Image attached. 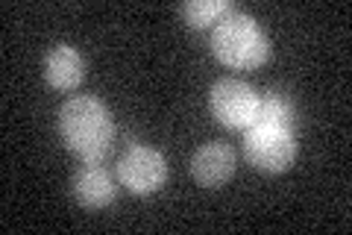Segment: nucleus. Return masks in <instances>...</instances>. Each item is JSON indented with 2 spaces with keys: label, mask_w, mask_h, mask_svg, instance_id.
<instances>
[{
  "label": "nucleus",
  "mask_w": 352,
  "mask_h": 235,
  "mask_svg": "<svg viewBox=\"0 0 352 235\" xmlns=\"http://www.w3.org/2000/svg\"><path fill=\"white\" fill-rule=\"evenodd\" d=\"M59 136L68 144V150L76 153L85 165H97L112 147L115 121L97 97H71L59 109Z\"/></svg>",
  "instance_id": "nucleus-1"
},
{
  "label": "nucleus",
  "mask_w": 352,
  "mask_h": 235,
  "mask_svg": "<svg viewBox=\"0 0 352 235\" xmlns=\"http://www.w3.org/2000/svg\"><path fill=\"white\" fill-rule=\"evenodd\" d=\"M214 56L229 68H258L270 56V41L256 18L247 12H229L212 30Z\"/></svg>",
  "instance_id": "nucleus-2"
},
{
  "label": "nucleus",
  "mask_w": 352,
  "mask_h": 235,
  "mask_svg": "<svg viewBox=\"0 0 352 235\" xmlns=\"http://www.w3.org/2000/svg\"><path fill=\"white\" fill-rule=\"evenodd\" d=\"M247 159L264 174H282L288 171L296 159V139L294 130L285 127H267V124H252L244 139Z\"/></svg>",
  "instance_id": "nucleus-3"
},
{
  "label": "nucleus",
  "mask_w": 352,
  "mask_h": 235,
  "mask_svg": "<svg viewBox=\"0 0 352 235\" xmlns=\"http://www.w3.org/2000/svg\"><path fill=\"white\" fill-rule=\"evenodd\" d=\"M212 112L220 124L232 130H250L256 124L258 94L241 80H220L212 85Z\"/></svg>",
  "instance_id": "nucleus-4"
},
{
  "label": "nucleus",
  "mask_w": 352,
  "mask_h": 235,
  "mask_svg": "<svg viewBox=\"0 0 352 235\" xmlns=\"http://www.w3.org/2000/svg\"><path fill=\"white\" fill-rule=\"evenodd\" d=\"M118 180L132 194H153L168 180V162H164L159 150L135 144L118 159Z\"/></svg>",
  "instance_id": "nucleus-5"
},
{
  "label": "nucleus",
  "mask_w": 352,
  "mask_h": 235,
  "mask_svg": "<svg viewBox=\"0 0 352 235\" xmlns=\"http://www.w3.org/2000/svg\"><path fill=\"white\" fill-rule=\"evenodd\" d=\"M235 174V153L223 141H208L191 156V176L206 188L223 185Z\"/></svg>",
  "instance_id": "nucleus-6"
},
{
  "label": "nucleus",
  "mask_w": 352,
  "mask_h": 235,
  "mask_svg": "<svg viewBox=\"0 0 352 235\" xmlns=\"http://www.w3.org/2000/svg\"><path fill=\"white\" fill-rule=\"evenodd\" d=\"M44 80H47L53 88L59 92H68V88H76L85 76V59L82 53L71 48V44H56L50 48L47 56H44Z\"/></svg>",
  "instance_id": "nucleus-7"
},
{
  "label": "nucleus",
  "mask_w": 352,
  "mask_h": 235,
  "mask_svg": "<svg viewBox=\"0 0 352 235\" xmlns=\"http://www.w3.org/2000/svg\"><path fill=\"white\" fill-rule=\"evenodd\" d=\"M74 197L85 209H103L115 200V183L100 165H82L74 174Z\"/></svg>",
  "instance_id": "nucleus-8"
},
{
  "label": "nucleus",
  "mask_w": 352,
  "mask_h": 235,
  "mask_svg": "<svg viewBox=\"0 0 352 235\" xmlns=\"http://www.w3.org/2000/svg\"><path fill=\"white\" fill-rule=\"evenodd\" d=\"M256 124H267V127H285V130H291V124H294V103H291V97H288V94H282V92L258 94Z\"/></svg>",
  "instance_id": "nucleus-9"
},
{
  "label": "nucleus",
  "mask_w": 352,
  "mask_h": 235,
  "mask_svg": "<svg viewBox=\"0 0 352 235\" xmlns=\"http://www.w3.org/2000/svg\"><path fill=\"white\" fill-rule=\"evenodd\" d=\"M179 12L191 27H208L232 12V3L229 0H188L179 6Z\"/></svg>",
  "instance_id": "nucleus-10"
}]
</instances>
